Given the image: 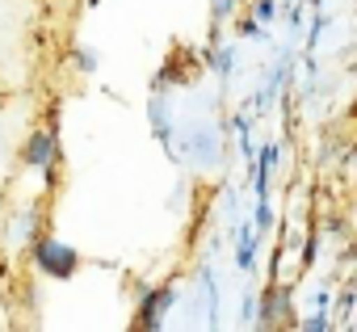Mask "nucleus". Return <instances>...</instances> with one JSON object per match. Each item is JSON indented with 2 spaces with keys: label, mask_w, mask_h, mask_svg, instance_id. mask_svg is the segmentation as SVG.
<instances>
[{
  "label": "nucleus",
  "mask_w": 357,
  "mask_h": 332,
  "mask_svg": "<svg viewBox=\"0 0 357 332\" xmlns=\"http://www.w3.org/2000/svg\"><path fill=\"white\" fill-rule=\"evenodd\" d=\"M252 244H257V240H252V232H244V236H240V252H236L240 269H248V265H252Z\"/></svg>",
  "instance_id": "obj_6"
},
{
  "label": "nucleus",
  "mask_w": 357,
  "mask_h": 332,
  "mask_svg": "<svg viewBox=\"0 0 357 332\" xmlns=\"http://www.w3.org/2000/svg\"><path fill=\"white\" fill-rule=\"evenodd\" d=\"M257 17L261 22H273V0H257Z\"/></svg>",
  "instance_id": "obj_7"
},
{
  "label": "nucleus",
  "mask_w": 357,
  "mask_h": 332,
  "mask_svg": "<svg viewBox=\"0 0 357 332\" xmlns=\"http://www.w3.org/2000/svg\"><path fill=\"white\" fill-rule=\"evenodd\" d=\"M26 164H34V169H51L55 164V135H34L30 147H26Z\"/></svg>",
  "instance_id": "obj_2"
},
{
  "label": "nucleus",
  "mask_w": 357,
  "mask_h": 332,
  "mask_svg": "<svg viewBox=\"0 0 357 332\" xmlns=\"http://www.w3.org/2000/svg\"><path fill=\"white\" fill-rule=\"evenodd\" d=\"M34 257H38V265H43V273H55V278H72L76 273V252L68 248V244H59V240H43L38 248H34Z\"/></svg>",
  "instance_id": "obj_1"
},
{
  "label": "nucleus",
  "mask_w": 357,
  "mask_h": 332,
  "mask_svg": "<svg viewBox=\"0 0 357 332\" xmlns=\"http://www.w3.org/2000/svg\"><path fill=\"white\" fill-rule=\"evenodd\" d=\"M172 303V286H164L160 294H147V303H143V311H139V328H155L160 324V311Z\"/></svg>",
  "instance_id": "obj_3"
},
{
  "label": "nucleus",
  "mask_w": 357,
  "mask_h": 332,
  "mask_svg": "<svg viewBox=\"0 0 357 332\" xmlns=\"http://www.w3.org/2000/svg\"><path fill=\"white\" fill-rule=\"evenodd\" d=\"M273 160H278V147L269 143L265 151H261V164H257V194L265 198V190H269V169H273Z\"/></svg>",
  "instance_id": "obj_5"
},
{
  "label": "nucleus",
  "mask_w": 357,
  "mask_h": 332,
  "mask_svg": "<svg viewBox=\"0 0 357 332\" xmlns=\"http://www.w3.org/2000/svg\"><path fill=\"white\" fill-rule=\"evenodd\" d=\"M307 328H311V332H324V328H328V319H324V315H315V319H307Z\"/></svg>",
  "instance_id": "obj_8"
},
{
  "label": "nucleus",
  "mask_w": 357,
  "mask_h": 332,
  "mask_svg": "<svg viewBox=\"0 0 357 332\" xmlns=\"http://www.w3.org/2000/svg\"><path fill=\"white\" fill-rule=\"evenodd\" d=\"M286 315V290H269L265 303H261V324H273Z\"/></svg>",
  "instance_id": "obj_4"
}]
</instances>
